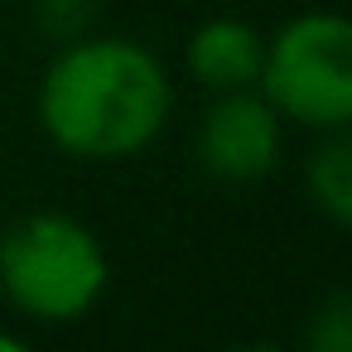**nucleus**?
Wrapping results in <instances>:
<instances>
[{"label": "nucleus", "instance_id": "423d86ee", "mask_svg": "<svg viewBox=\"0 0 352 352\" xmlns=\"http://www.w3.org/2000/svg\"><path fill=\"white\" fill-rule=\"evenodd\" d=\"M304 184H309L314 208L333 227L352 232V126L323 131V145L304 164Z\"/></svg>", "mask_w": 352, "mask_h": 352}, {"label": "nucleus", "instance_id": "7ed1b4c3", "mask_svg": "<svg viewBox=\"0 0 352 352\" xmlns=\"http://www.w3.org/2000/svg\"><path fill=\"white\" fill-rule=\"evenodd\" d=\"M265 102L304 131L352 126V15L309 10L265 39Z\"/></svg>", "mask_w": 352, "mask_h": 352}, {"label": "nucleus", "instance_id": "6e6552de", "mask_svg": "<svg viewBox=\"0 0 352 352\" xmlns=\"http://www.w3.org/2000/svg\"><path fill=\"white\" fill-rule=\"evenodd\" d=\"M30 15H34V30L54 44H73L92 30V15H97V0H30Z\"/></svg>", "mask_w": 352, "mask_h": 352}, {"label": "nucleus", "instance_id": "f03ea898", "mask_svg": "<svg viewBox=\"0 0 352 352\" xmlns=\"http://www.w3.org/2000/svg\"><path fill=\"white\" fill-rule=\"evenodd\" d=\"M107 280V246L73 212H25L0 232V294L34 323L87 318Z\"/></svg>", "mask_w": 352, "mask_h": 352}, {"label": "nucleus", "instance_id": "39448f33", "mask_svg": "<svg viewBox=\"0 0 352 352\" xmlns=\"http://www.w3.org/2000/svg\"><path fill=\"white\" fill-rule=\"evenodd\" d=\"M265 34L246 20H208L184 44V68L203 92H241L261 82Z\"/></svg>", "mask_w": 352, "mask_h": 352}, {"label": "nucleus", "instance_id": "0eeeda50", "mask_svg": "<svg viewBox=\"0 0 352 352\" xmlns=\"http://www.w3.org/2000/svg\"><path fill=\"white\" fill-rule=\"evenodd\" d=\"M304 342L314 352H352V289L328 294L304 318Z\"/></svg>", "mask_w": 352, "mask_h": 352}, {"label": "nucleus", "instance_id": "1a4fd4ad", "mask_svg": "<svg viewBox=\"0 0 352 352\" xmlns=\"http://www.w3.org/2000/svg\"><path fill=\"white\" fill-rule=\"evenodd\" d=\"M20 347H25L20 333H6V328H0V352H20Z\"/></svg>", "mask_w": 352, "mask_h": 352}, {"label": "nucleus", "instance_id": "20e7f679", "mask_svg": "<svg viewBox=\"0 0 352 352\" xmlns=\"http://www.w3.org/2000/svg\"><path fill=\"white\" fill-rule=\"evenodd\" d=\"M285 150V116L261 87L217 92L198 126V164L222 184H261Z\"/></svg>", "mask_w": 352, "mask_h": 352}, {"label": "nucleus", "instance_id": "f257e3e1", "mask_svg": "<svg viewBox=\"0 0 352 352\" xmlns=\"http://www.w3.org/2000/svg\"><path fill=\"white\" fill-rule=\"evenodd\" d=\"M44 135L87 164L145 155L174 111V78L140 39L82 34L58 44L34 97Z\"/></svg>", "mask_w": 352, "mask_h": 352}]
</instances>
